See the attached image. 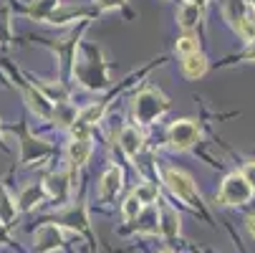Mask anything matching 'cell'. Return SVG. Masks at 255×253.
I'll return each mask as SVG.
<instances>
[{
	"label": "cell",
	"mask_w": 255,
	"mask_h": 253,
	"mask_svg": "<svg viewBox=\"0 0 255 253\" xmlns=\"http://www.w3.org/2000/svg\"><path fill=\"white\" fill-rule=\"evenodd\" d=\"M253 195H255V193H253L250 183L245 180V175H243V172H233V175H228V177L223 180L220 193H217V203L238 208V205L250 203Z\"/></svg>",
	"instance_id": "obj_1"
},
{
	"label": "cell",
	"mask_w": 255,
	"mask_h": 253,
	"mask_svg": "<svg viewBox=\"0 0 255 253\" xmlns=\"http://www.w3.org/2000/svg\"><path fill=\"white\" fill-rule=\"evenodd\" d=\"M164 183H167V188L172 190L174 198H179L182 203H187L192 208H200L202 200H200L197 185H195V180L187 172H182L177 167H169V170H164Z\"/></svg>",
	"instance_id": "obj_2"
},
{
	"label": "cell",
	"mask_w": 255,
	"mask_h": 253,
	"mask_svg": "<svg viewBox=\"0 0 255 253\" xmlns=\"http://www.w3.org/2000/svg\"><path fill=\"white\" fill-rule=\"evenodd\" d=\"M66 236L68 233H66L63 226H58V223H43L38 231L33 233V251L35 253H51V251H56V248L63 246Z\"/></svg>",
	"instance_id": "obj_3"
},
{
	"label": "cell",
	"mask_w": 255,
	"mask_h": 253,
	"mask_svg": "<svg viewBox=\"0 0 255 253\" xmlns=\"http://www.w3.org/2000/svg\"><path fill=\"white\" fill-rule=\"evenodd\" d=\"M162 112H167V101H164V96L157 94V91H144V94L136 99V104H134V114H136V119L144 122V124L154 122Z\"/></svg>",
	"instance_id": "obj_4"
},
{
	"label": "cell",
	"mask_w": 255,
	"mask_h": 253,
	"mask_svg": "<svg viewBox=\"0 0 255 253\" xmlns=\"http://www.w3.org/2000/svg\"><path fill=\"white\" fill-rule=\"evenodd\" d=\"M200 139V129L192 119H179L169 127V144H172V150H179V152H185L190 150L192 144Z\"/></svg>",
	"instance_id": "obj_5"
},
{
	"label": "cell",
	"mask_w": 255,
	"mask_h": 253,
	"mask_svg": "<svg viewBox=\"0 0 255 253\" xmlns=\"http://www.w3.org/2000/svg\"><path fill=\"white\" fill-rule=\"evenodd\" d=\"M122 190V170L119 167H109L104 175H101V183H99V198L104 203L114 200L117 193Z\"/></svg>",
	"instance_id": "obj_6"
},
{
	"label": "cell",
	"mask_w": 255,
	"mask_h": 253,
	"mask_svg": "<svg viewBox=\"0 0 255 253\" xmlns=\"http://www.w3.org/2000/svg\"><path fill=\"white\" fill-rule=\"evenodd\" d=\"M179 215H177V210L174 208H162V213H159V236L162 238H167V241H174L177 236H179Z\"/></svg>",
	"instance_id": "obj_7"
},
{
	"label": "cell",
	"mask_w": 255,
	"mask_h": 253,
	"mask_svg": "<svg viewBox=\"0 0 255 253\" xmlns=\"http://www.w3.org/2000/svg\"><path fill=\"white\" fill-rule=\"evenodd\" d=\"M89 155H91V142H89V137H76L74 142L68 144V157H71V162H74L76 167L86 165Z\"/></svg>",
	"instance_id": "obj_8"
},
{
	"label": "cell",
	"mask_w": 255,
	"mask_h": 253,
	"mask_svg": "<svg viewBox=\"0 0 255 253\" xmlns=\"http://www.w3.org/2000/svg\"><path fill=\"white\" fill-rule=\"evenodd\" d=\"M182 71H185L187 79H200L207 71V58L202 53H190V56H185V61H182Z\"/></svg>",
	"instance_id": "obj_9"
},
{
	"label": "cell",
	"mask_w": 255,
	"mask_h": 253,
	"mask_svg": "<svg viewBox=\"0 0 255 253\" xmlns=\"http://www.w3.org/2000/svg\"><path fill=\"white\" fill-rule=\"evenodd\" d=\"M119 142H122V150L129 157H134L141 150V132H136V127H124L119 134Z\"/></svg>",
	"instance_id": "obj_10"
},
{
	"label": "cell",
	"mask_w": 255,
	"mask_h": 253,
	"mask_svg": "<svg viewBox=\"0 0 255 253\" xmlns=\"http://www.w3.org/2000/svg\"><path fill=\"white\" fill-rule=\"evenodd\" d=\"M141 213H144V203L139 200V195H136V193L127 195V200L122 203V218H124L127 223H131V221L139 218Z\"/></svg>",
	"instance_id": "obj_11"
},
{
	"label": "cell",
	"mask_w": 255,
	"mask_h": 253,
	"mask_svg": "<svg viewBox=\"0 0 255 253\" xmlns=\"http://www.w3.org/2000/svg\"><path fill=\"white\" fill-rule=\"evenodd\" d=\"M25 96H28L30 109H33V112H38L41 117H46V119H48V117H53V114H56V112H53V106H51V101H48L46 96H41L38 91H28Z\"/></svg>",
	"instance_id": "obj_12"
},
{
	"label": "cell",
	"mask_w": 255,
	"mask_h": 253,
	"mask_svg": "<svg viewBox=\"0 0 255 253\" xmlns=\"http://www.w3.org/2000/svg\"><path fill=\"white\" fill-rule=\"evenodd\" d=\"M200 18H202V8H197V5H190V3H187L185 8L179 10V25L187 28V30L195 28V25L200 23Z\"/></svg>",
	"instance_id": "obj_13"
},
{
	"label": "cell",
	"mask_w": 255,
	"mask_h": 253,
	"mask_svg": "<svg viewBox=\"0 0 255 253\" xmlns=\"http://www.w3.org/2000/svg\"><path fill=\"white\" fill-rule=\"evenodd\" d=\"M66 190H68V183L63 175H51L46 180V193L51 198H66Z\"/></svg>",
	"instance_id": "obj_14"
},
{
	"label": "cell",
	"mask_w": 255,
	"mask_h": 253,
	"mask_svg": "<svg viewBox=\"0 0 255 253\" xmlns=\"http://www.w3.org/2000/svg\"><path fill=\"white\" fill-rule=\"evenodd\" d=\"M238 30L243 33V38L255 41V8H248V10H245V15H243Z\"/></svg>",
	"instance_id": "obj_15"
},
{
	"label": "cell",
	"mask_w": 255,
	"mask_h": 253,
	"mask_svg": "<svg viewBox=\"0 0 255 253\" xmlns=\"http://www.w3.org/2000/svg\"><path fill=\"white\" fill-rule=\"evenodd\" d=\"M134 193L139 195V200H141L144 205H152V203H157V198H159V188H157V185H149V183L139 185Z\"/></svg>",
	"instance_id": "obj_16"
},
{
	"label": "cell",
	"mask_w": 255,
	"mask_h": 253,
	"mask_svg": "<svg viewBox=\"0 0 255 253\" xmlns=\"http://www.w3.org/2000/svg\"><path fill=\"white\" fill-rule=\"evenodd\" d=\"M177 53H182V56L197 53V38H192V35H185V38H179V41H177Z\"/></svg>",
	"instance_id": "obj_17"
},
{
	"label": "cell",
	"mask_w": 255,
	"mask_h": 253,
	"mask_svg": "<svg viewBox=\"0 0 255 253\" xmlns=\"http://www.w3.org/2000/svg\"><path fill=\"white\" fill-rule=\"evenodd\" d=\"M38 200H41V190H35V188H28V190L20 195V205H23V208L38 205Z\"/></svg>",
	"instance_id": "obj_18"
},
{
	"label": "cell",
	"mask_w": 255,
	"mask_h": 253,
	"mask_svg": "<svg viewBox=\"0 0 255 253\" xmlns=\"http://www.w3.org/2000/svg\"><path fill=\"white\" fill-rule=\"evenodd\" d=\"M240 172L245 175V180H248V183H250V188H253V193H255V160L245 162V167H243Z\"/></svg>",
	"instance_id": "obj_19"
},
{
	"label": "cell",
	"mask_w": 255,
	"mask_h": 253,
	"mask_svg": "<svg viewBox=\"0 0 255 253\" xmlns=\"http://www.w3.org/2000/svg\"><path fill=\"white\" fill-rule=\"evenodd\" d=\"M245 228H248V233L255 238V213H250V215H245Z\"/></svg>",
	"instance_id": "obj_20"
},
{
	"label": "cell",
	"mask_w": 255,
	"mask_h": 253,
	"mask_svg": "<svg viewBox=\"0 0 255 253\" xmlns=\"http://www.w3.org/2000/svg\"><path fill=\"white\" fill-rule=\"evenodd\" d=\"M99 5H101L104 10H109V8H119V5H124V0H99Z\"/></svg>",
	"instance_id": "obj_21"
},
{
	"label": "cell",
	"mask_w": 255,
	"mask_h": 253,
	"mask_svg": "<svg viewBox=\"0 0 255 253\" xmlns=\"http://www.w3.org/2000/svg\"><path fill=\"white\" fill-rule=\"evenodd\" d=\"M243 58H245V61H255V41H250V46H248V51L243 53Z\"/></svg>",
	"instance_id": "obj_22"
},
{
	"label": "cell",
	"mask_w": 255,
	"mask_h": 253,
	"mask_svg": "<svg viewBox=\"0 0 255 253\" xmlns=\"http://www.w3.org/2000/svg\"><path fill=\"white\" fill-rule=\"evenodd\" d=\"M8 236H5V223H0V246H5Z\"/></svg>",
	"instance_id": "obj_23"
},
{
	"label": "cell",
	"mask_w": 255,
	"mask_h": 253,
	"mask_svg": "<svg viewBox=\"0 0 255 253\" xmlns=\"http://www.w3.org/2000/svg\"><path fill=\"white\" fill-rule=\"evenodd\" d=\"M190 5H197V8H205L207 5V0H187Z\"/></svg>",
	"instance_id": "obj_24"
},
{
	"label": "cell",
	"mask_w": 255,
	"mask_h": 253,
	"mask_svg": "<svg viewBox=\"0 0 255 253\" xmlns=\"http://www.w3.org/2000/svg\"><path fill=\"white\" fill-rule=\"evenodd\" d=\"M159 253H174V251H159Z\"/></svg>",
	"instance_id": "obj_25"
},
{
	"label": "cell",
	"mask_w": 255,
	"mask_h": 253,
	"mask_svg": "<svg viewBox=\"0 0 255 253\" xmlns=\"http://www.w3.org/2000/svg\"><path fill=\"white\" fill-rule=\"evenodd\" d=\"M0 144H3V134H0Z\"/></svg>",
	"instance_id": "obj_26"
},
{
	"label": "cell",
	"mask_w": 255,
	"mask_h": 253,
	"mask_svg": "<svg viewBox=\"0 0 255 253\" xmlns=\"http://www.w3.org/2000/svg\"><path fill=\"white\" fill-rule=\"evenodd\" d=\"M253 3H255V0H253Z\"/></svg>",
	"instance_id": "obj_27"
}]
</instances>
